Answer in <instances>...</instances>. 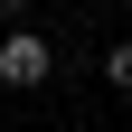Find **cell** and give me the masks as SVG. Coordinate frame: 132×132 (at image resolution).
<instances>
[{"instance_id": "cell-2", "label": "cell", "mask_w": 132, "mask_h": 132, "mask_svg": "<svg viewBox=\"0 0 132 132\" xmlns=\"http://www.w3.org/2000/svg\"><path fill=\"white\" fill-rule=\"evenodd\" d=\"M104 85H113V94H132V38H123V47L104 57Z\"/></svg>"}, {"instance_id": "cell-1", "label": "cell", "mask_w": 132, "mask_h": 132, "mask_svg": "<svg viewBox=\"0 0 132 132\" xmlns=\"http://www.w3.org/2000/svg\"><path fill=\"white\" fill-rule=\"evenodd\" d=\"M47 66H57V57H47V38H38V28H10V38H0V85H47Z\"/></svg>"}]
</instances>
